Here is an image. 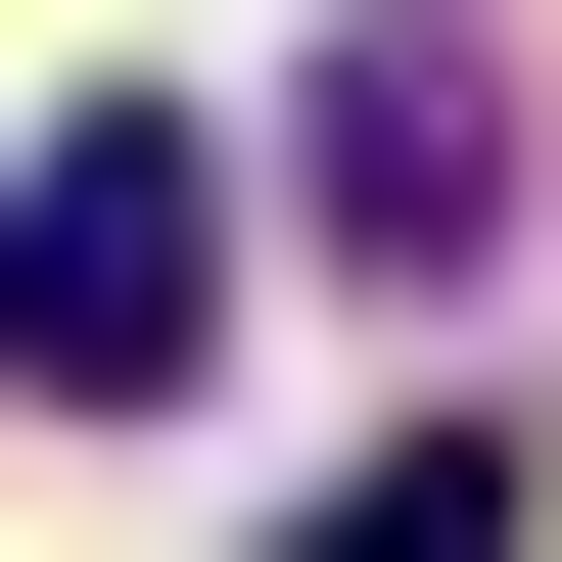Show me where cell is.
Listing matches in <instances>:
<instances>
[{
	"label": "cell",
	"instance_id": "obj_3",
	"mask_svg": "<svg viewBox=\"0 0 562 562\" xmlns=\"http://www.w3.org/2000/svg\"><path fill=\"white\" fill-rule=\"evenodd\" d=\"M281 562H562V469H516V422H422V469H328Z\"/></svg>",
	"mask_w": 562,
	"mask_h": 562
},
{
	"label": "cell",
	"instance_id": "obj_1",
	"mask_svg": "<svg viewBox=\"0 0 562 562\" xmlns=\"http://www.w3.org/2000/svg\"><path fill=\"white\" fill-rule=\"evenodd\" d=\"M235 235H281L235 140H188V94H94V140H47V188H0V375H47V422H140V375H188V328H235Z\"/></svg>",
	"mask_w": 562,
	"mask_h": 562
},
{
	"label": "cell",
	"instance_id": "obj_2",
	"mask_svg": "<svg viewBox=\"0 0 562 562\" xmlns=\"http://www.w3.org/2000/svg\"><path fill=\"white\" fill-rule=\"evenodd\" d=\"M235 188H328L375 281H469V235H516V47H469V0H375V47H328V94L235 140Z\"/></svg>",
	"mask_w": 562,
	"mask_h": 562
}]
</instances>
